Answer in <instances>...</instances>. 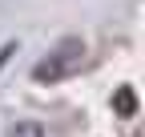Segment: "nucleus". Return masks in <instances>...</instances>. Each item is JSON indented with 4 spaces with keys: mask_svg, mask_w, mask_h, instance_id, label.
<instances>
[{
    "mask_svg": "<svg viewBox=\"0 0 145 137\" xmlns=\"http://www.w3.org/2000/svg\"><path fill=\"white\" fill-rule=\"evenodd\" d=\"M81 61H85V40H81V37H65L40 65L32 68V81H40V85L65 81V77H72V73L81 68Z\"/></svg>",
    "mask_w": 145,
    "mask_h": 137,
    "instance_id": "obj_1",
    "label": "nucleus"
},
{
    "mask_svg": "<svg viewBox=\"0 0 145 137\" xmlns=\"http://www.w3.org/2000/svg\"><path fill=\"white\" fill-rule=\"evenodd\" d=\"M8 137H44V125L40 121H16L8 129Z\"/></svg>",
    "mask_w": 145,
    "mask_h": 137,
    "instance_id": "obj_2",
    "label": "nucleus"
},
{
    "mask_svg": "<svg viewBox=\"0 0 145 137\" xmlns=\"http://www.w3.org/2000/svg\"><path fill=\"white\" fill-rule=\"evenodd\" d=\"M117 101H121V109H125V113H133V93H121Z\"/></svg>",
    "mask_w": 145,
    "mask_h": 137,
    "instance_id": "obj_3",
    "label": "nucleus"
}]
</instances>
